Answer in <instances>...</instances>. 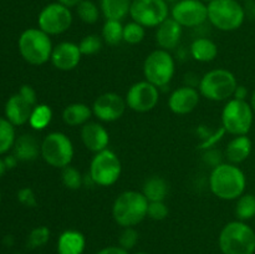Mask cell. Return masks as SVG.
I'll return each instance as SVG.
<instances>
[{
    "label": "cell",
    "mask_w": 255,
    "mask_h": 254,
    "mask_svg": "<svg viewBox=\"0 0 255 254\" xmlns=\"http://www.w3.org/2000/svg\"><path fill=\"white\" fill-rule=\"evenodd\" d=\"M143 74L146 81L156 87H164L174 76V60L167 50L152 51L143 62Z\"/></svg>",
    "instance_id": "obj_10"
},
{
    "label": "cell",
    "mask_w": 255,
    "mask_h": 254,
    "mask_svg": "<svg viewBox=\"0 0 255 254\" xmlns=\"http://www.w3.org/2000/svg\"><path fill=\"white\" fill-rule=\"evenodd\" d=\"M61 179L64 186L66 188L72 189V191L81 188L82 184H84V177H82L81 172L77 168H75L74 166H71V164L62 168Z\"/></svg>",
    "instance_id": "obj_33"
},
{
    "label": "cell",
    "mask_w": 255,
    "mask_h": 254,
    "mask_svg": "<svg viewBox=\"0 0 255 254\" xmlns=\"http://www.w3.org/2000/svg\"><path fill=\"white\" fill-rule=\"evenodd\" d=\"M0 199H1V194H0Z\"/></svg>",
    "instance_id": "obj_52"
},
{
    "label": "cell",
    "mask_w": 255,
    "mask_h": 254,
    "mask_svg": "<svg viewBox=\"0 0 255 254\" xmlns=\"http://www.w3.org/2000/svg\"><path fill=\"white\" fill-rule=\"evenodd\" d=\"M148 203L142 192H124L117 197L112 206L115 222L124 228L137 226L147 217Z\"/></svg>",
    "instance_id": "obj_2"
},
{
    "label": "cell",
    "mask_w": 255,
    "mask_h": 254,
    "mask_svg": "<svg viewBox=\"0 0 255 254\" xmlns=\"http://www.w3.org/2000/svg\"><path fill=\"white\" fill-rule=\"evenodd\" d=\"M34 107V105L30 104L17 92L16 95H12L5 105L6 120L14 126H21L30 120Z\"/></svg>",
    "instance_id": "obj_19"
},
{
    "label": "cell",
    "mask_w": 255,
    "mask_h": 254,
    "mask_svg": "<svg viewBox=\"0 0 255 254\" xmlns=\"http://www.w3.org/2000/svg\"><path fill=\"white\" fill-rule=\"evenodd\" d=\"M222 125L226 132L234 136L247 134L253 125V109L247 101L231 100L222 111Z\"/></svg>",
    "instance_id": "obj_8"
},
{
    "label": "cell",
    "mask_w": 255,
    "mask_h": 254,
    "mask_svg": "<svg viewBox=\"0 0 255 254\" xmlns=\"http://www.w3.org/2000/svg\"><path fill=\"white\" fill-rule=\"evenodd\" d=\"M17 161H19V159H17L15 156H7L6 158L4 159L6 168H14V167L16 166Z\"/></svg>",
    "instance_id": "obj_45"
},
{
    "label": "cell",
    "mask_w": 255,
    "mask_h": 254,
    "mask_svg": "<svg viewBox=\"0 0 255 254\" xmlns=\"http://www.w3.org/2000/svg\"><path fill=\"white\" fill-rule=\"evenodd\" d=\"M81 1L82 0H57V2H60V4L65 5V6H67V7L77 6V5H79Z\"/></svg>",
    "instance_id": "obj_46"
},
{
    "label": "cell",
    "mask_w": 255,
    "mask_h": 254,
    "mask_svg": "<svg viewBox=\"0 0 255 254\" xmlns=\"http://www.w3.org/2000/svg\"><path fill=\"white\" fill-rule=\"evenodd\" d=\"M15 143L14 125L0 117V154L9 151Z\"/></svg>",
    "instance_id": "obj_31"
},
{
    "label": "cell",
    "mask_w": 255,
    "mask_h": 254,
    "mask_svg": "<svg viewBox=\"0 0 255 254\" xmlns=\"http://www.w3.org/2000/svg\"><path fill=\"white\" fill-rule=\"evenodd\" d=\"M19 94L21 95L24 99H26L30 104L34 105V106H36L37 105L36 104V92H35V90L32 89L30 85H24V86L20 87Z\"/></svg>",
    "instance_id": "obj_41"
},
{
    "label": "cell",
    "mask_w": 255,
    "mask_h": 254,
    "mask_svg": "<svg viewBox=\"0 0 255 254\" xmlns=\"http://www.w3.org/2000/svg\"><path fill=\"white\" fill-rule=\"evenodd\" d=\"M37 24L39 29L46 32L47 35H60L67 31L72 24V14L70 7L60 2H51L46 5L40 11Z\"/></svg>",
    "instance_id": "obj_12"
},
{
    "label": "cell",
    "mask_w": 255,
    "mask_h": 254,
    "mask_svg": "<svg viewBox=\"0 0 255 254\" xmlns=\"http://www.w3.org/2000/svg\"><path fill=\"white\" fill-rule=\"evenodd\" d=\"M164 1L166 2H177V1H179V0H164Z\"/></svg>",
    "instance_id": "obj_49"
},
{
    "label": "cell",
    "mask_w": 255,
    "mask_h": 254,
    "mask_svg": "<svg viewBox=\"0 0 255 254\" xmlns=\"http://www.w3.org/2000/svg\"><path fill=\"white\" fill-rule=\"evenodd\" d=\"M136 254H147V253H136Z\"/></svg>",
    "instance_id": "obj_51"
},
{
    "label": "cell",
    "mask_w": 255,
    "mask_h": 254,
    "mask_svg": "<svg viewBox=\"0 0 255 254\" xmlns=\"http://www.w3.org/2000/svg\"><path fill=\"white\" fill-rule=\"evenodd\" d=\"M102 41H104V40H102V37H100L99 35H87V36H85L84 39L80 41V51H81L82 55H86V56L97 54V52L102 49Z\"/></svg>",
    "instance_id": "obj_35"
},
{
    "label": "cell",
    "mask_w": 255,
    "mask_h": 254,
    "mask_svg": "<svg viewBox=\"0 0 255 254\" xmlns=\"http://www.w3.org/2000/svg\"><path fill=\"white\" fill-rule=\"evenodd\" d=\"M41 153V144L32 134H21L14 143V156L19 161H34Z\"/></svg>",
    "instance_id": "obj_22"
},
{
    "label": "cell",
    "mask_w": 255,
    "mask_h": 254,
    "mask_svg": "<svg viewBox=\"0 0 255 254\" xmlns=\"http://www.w3.org/2000/svg\"><path fill=\"white\" fill-rule=\"evenodd\" d=\"M244 12H246V16H248L249 19H255V1L247 0L246 5H244Z\"/></svg>",
    "instance_id": "obj_44"
},
{
    "label": "cell",
    "mask_w": 255,
    "mask_h": 254,
    "mask_svg": "<svg viewBox=\"0 0 255 254\" xmlns=\"http://www.w3.org/2000/svg\"><path fill=\"white\" fill-rule=\"evenodd\" d=\"M202 1H208V2H211V1H213V0H202Z\"/></svg>",
    "instance_id": "obj_50"
},
{
    "label": "cell",
    "mask_w": 255,
    "mask_h": 254,
    "mask_svg": "<svg viewBox=\"0 0 255 254\" xmlns=\"http://www.w3.org/2000/svg\"><path fill=\"white\" fill-rule=\"evenodd\" d=\"M247 186L246 174L233 163H222L214 167L209 177L212 193L224 201L238 199Z\"/></svg>",
    "instance_id": "obj_1"
},
{
    "label": "cell",
    "mask_w": 255,
    "mask_h": 254,
    "mask_svg": "<svg viewBox=\"0 0 255 254\" xmlns=\"http://www.w3.org/2000/svg\"><path fill=\"white\" fill-rule=\"evenodd\" d=\"M247 96H248V90H247V87L243 86V85H238L236 89V91H234V95H233L234 99L246 101Z\"/></svg>",
    "instance_id": "obj_43"
},
{
    "label": "cell",
    "mask_w": 255,
    "mask_h": 254,
    "mask_svg": "<svg viewBox=\"0 0 255 254\" xmlns=\"http://www.w3.org/2000/svg\"><path fill=\"white\" fill-rule=\"evenodd\" d=\"M49 238L50 231L47 227H36L30 232L29 237H27V246L30 248H40L49 242Z\"/></svg>",
    "instance_id": "obj_36"
},
{
    "label": "cell",
    "mask_w": 255,
    "mask_h": 254,
    "mask_svg": "<svg viewBox=\"0 0 255 254\" xmlns=\"http://www.w3.org/2000/svg\"><path fill=\"white\" fill-rule=\"evenodd\" d=\"M126 107L127 104L124 97L115 92H106L95 100L92 105V114L100 121L114 122L121 119Z\"/></svg>",
    "instance_id": "obj_15"
},
{
    "label": "cell",
    "mask_w": 255,
    "mask_h": 254,
    "mask_svg": "<svg viewBox=\"0 0 255 254\" xmlns=\"http://www.w3.org/2000/svg\"><path fill=\"white\" fill-rule=\"evenodd\" d=\"M142 193L148 202L164 201L168 193V184L162 177H151L144 182Z\"/></svg>",
    "instance_id": "obj_27"
},
{
    "label": "cell",
    "mask_w": 255,
    "mask_h": 254,
    "mask_svg": "<svg viewBox=\"0 0 255 254\" xmlns=\"http://www.w3.org/2000/svg\"><path fill=\"white\" fill-rule=\"evenodd\" d=\"M5 171H6V166H5V162H4V159L0 158V177H1L2 174L5 173Z\"/></svg>",
    "instance_id": "obj_47"
},
{
    "label": "cell",
    "mask_w": 255,
    "mask_h": 254,
    "mask_svg": "<svg viewBox=\"0 0 255 254\" xmlns=\"http://www.w3.org/2000/svg\"><path fill=\"white\" fill-rule=\"evenodd\" d=\"M52 119V111L50 106L41 104L34 107L30 116L29 124L34 129H44L50 125Z\"/></svg>",
    "instance_id": "obj_29"
},
{
    "label": "cell",
    "mask_w": 255,
    "mask_h": 254,
    "mask_svg": "<svg viewBox=\"0 0 255 254\" xmlns=\"http://www.w3.org/2000/svg\"><path fill=\"white\" fill-rule=\"evenodd\" d=\"M81 141L91 152H101L107 148L110 136L107 129L97 122H87L81 128Z\"/></svg>",
    "instance_id": "obj_18"
},
{
    "label": "cell",
    "mask_w": 255,
    "mask_h": 254,
    "mask_svg": "<svg viewBox=\"0 0 255 254\" xmlns=\"http://www.w3.org/2000/svg\"><path fill=\"white\" fill-rule=\"evenodd\" d=\"M119 242L121 248L129 251V249L133 248L137 244V242H138V233H137V231L133 227H127V228H124V231L120 234Z\"/></svg>",
    "instance_id": "obj_37"
},
{
    "label": "cell",
    "mask_w": 255,
    "mask_h": 254,
    "mask_svg": "<svg viewBox=\"0 0 255 254\" xmlns=\"http://www.w3.org/2000/svg\"><path fill=\"white\" fill-rule=\"evenodd\" d=\"M76 11L81 21L86 24H95L100 17V10L91 0H82L76 6Z\"/></svg>",
    "instance_id": "obj_32"
},
{
    "label": "cell",
    "mask_w": 255,
    "mask_h": 254,
    "mask_svg": "<svg viewBox=\"0 0 255 254\" xmlns=\"http://www.w3.org/2000/svg\"><path fill=\"white\" fill-rule=\"evenodd\" d=\"M236 214L242 222L248 221L255 217V196L254 194H242L236 206Z\"/></svg>",
    "instance_id": "obj_30"
},
{
    "label": "cell",
    "mask_w": 255,
    "mask_h": 254,
    "mask_svg": "<svg viewBox=\"0 0 255 254\" xmlns=\"http://www.w3.org/2000/svg\"><path fill=\"white\" fill-rule=\"evenodd\" d=\"M158 87L148 81H139L132 85L126 95L127 107L136 112H148L158 104Z\"/></svg>",
    "instance_id": "obj_14"
},
{
    "label": "cell",
    "mask_w": 255,
    "mask_h": 254,
    "mask_svg": "<svg viewBox=\"0 0 255 254\" xmlns=\"http://www.w3.org/2000/svg\"><path fill=\"white\" fill-rule=\"evenodd\" d=\"M172 19L182 27H197L208 20V6L202 0H179L172 7Z\"/></svg>",
    "instance_id": "obj_13"
},
{
    "label": "cell",
    "mask_w": 255,
    "mask_h": 254,
    "mask_svg": "<svg viewBox=\"0 0 255 254\" xmlns=\"http://www.w3.org/2000/svg\"><path fill=\"white\" fill-rule=\"evenodd\" d=\"M252 152V141L247 134L236 136L226 148V157L231 163H242L249 157Z\"/></svg>",
    "instance_id": "obj_23"
},
{
    "label": "cell",
    "mask_w": 255,
    "mask_h": 254,
    "mask_svg": "<svg viewBox=\"0 0 255 254\" xmlns=\"http://www.w3.org/2000/svg\"><path fill=\"white\" fill-rule=\"evenodd\" d=\"M132 0H101V11L106 20H119L129 14Z\"/></svg>",
    "instance_id": "obj_26"
},
{
    "label": "cell",
    "mask_w": 255,
    "mask_h": 254,
    "mask_svg": "<svg viewBox=\"0 0 255 254\" xmlns=\"http://www.w3.org/2000/svg\"><path fill=\"white\" fill-rule=\"evenodd\" d=\"M207 6L209 22L222 31L239 29L246 19L244 7L237 0H213Z\"/></svg>",
    "instance_id": "obj_6"
},
{
    "label": "cell",
    "mask_w": 255,
    "mask_h": 254,
    "mask_svg": "<svg viewBox=\"0 0 255 254\" xmlns=\"http://www.w3.org/2000/svg\"><path fill=\"white\" fill-rule=\"evenodd\" d=\"M92 115V110L87 105L81 104V102H75L70 104L69 106L65 107L62 111V120L67 126H80L87 124Z\"/></svg>",
    "instance_id": "obj_24"
},
{
    "label": "cell",
    "mask_w": 255,
    "mask_h": 254,
    "mask_svg": "<svg viewBox=\"0 0 255 254\" xmlns=\"http://www.w3.org/2000/svg\"><path fill=\"white\" fill-rule=\"evenodd\" d=\"M147 216L153 221H163L168 216V207L164 203V201L149 202Z\"/></svg>",
    "instance_id": "obj_38"
},
{
    "label": "cell",
    "mask_w": 255,
    "mask_h": 254,
    "mask_svg": "<svg viewBox=\"0 0 255 254\" xmlns=\"http://www.w3.org/2000/svg\"><path fill=\"white\" fill-rule=\"evenodd\" d=\"M81 51L79 45L70 41H64L54 47L51 54V62L57 70L71 71L81 61Z\"/></svg>",
    "instance_id": "obj_16"
},
{
    "label": "cell",
    "mask_w": 255,
    "mask_h": 254,
    "mask_svg": "<svg viewBox=\"0 0 255 254\" xmlns=\"http://www.w3.org/2000/svg\"><path fill=\"white\" fill-rule=\"evenodd\" d=\"M199 104V92L194 87L182 86L174 90L168 99V107L173 114H191Z\"/></svg>",
    "instance_id": "obj_17"
},
{
    "label": "cell",
    "mask_w": 255,
    "mask_h": 254,
    "mask_svg": "<svg viewBox=\"0 0 255 254\" xmlns=\"http://www.w3.org/2000/svg\"><path fill=\"white\" fill-rule=\"evenodd\" d=\"M102 40L107 45H119L124 41V25L119 20H106L102 26Z\"/></svg>",
    "instance_id": "obj_28"
},
{
    "label": "cell",
    "mask_w": 255,
    "mask_h": 254,
    "mask_svg": "<svg viewBox=\"0 0 255 254\" xmlns=\"http://www.w3.org/2000/svg\"><path fill=\"white\" fill-rule=\"evenodd\" d=\"M203 161L204 163L214 168L223 163V153L218 149H207L203 154Z\"/></svg>",
    "instance_id": "obj_39"
},
{
    "label": "cell",
    "mask_w": 255,
    "mask_h": 254,
    "mask_svg": "<svg viewBox=\"0 0 255 254\" xmlns=\"http://www.w3.org/2000/svg\"><path fill=\"white\" fill-rule=\"evenodd\" d=\"M219 248L223 254H253L255 233L242 221L231 222L219 234Z\"/></svg>",
    "instance_id": "obj_3"
},
{
    "label": "cell",
    "mask_w": 255,
    "mask_h": 254,
    "mask_svg": "<svg viewBox=\"0 0 255 254\" xmlns=\"http://www.w3.org/2000/svg\"><path fill=\"white\" fill-rule=\"evenodd\" d=\"M52 42L50 35L40 29H27L20 35L19 51L31 65H42L51 60Z\"/></svg>",
    "instance_id": "obj_4"
},
{
    "label": "cell",
    "mask_w": 255,
    "mask_h": 254,
    "mask_svg": "<svg viewBox=\"0 0 255 254\" xmlns=\"http://www.w3.org/2000/svg\"><path fill=\"white\" fill-rule=\"evenodd\" d=\"M17 199H19L20 203L26 207H35L37 203L34 191L31 188H29V187L20 189L17 192Z\"/></svg>",
    "instance_id": "obj_40"
},
{
    "label": "cell",
    "mask_w": 255,
    "mask_h": 254,
    "mask_svg": "<svg viewBox=\"0 0 255 254\" xmlns=\"http://www.w3.org/2000/svg\"><path fill=\"white\" fill-rule=\"evenodd\" d=\"M181 37L182 26L172 17H168L157 26L156 41L161 49L167 51L176 49L181 41Z\"/></svg>",
    "instance_id": "obj_20"
},
{
    "label": "cell",
    "mask_w": 255,
    "mask_h": 254,
    "mask_svg": "<svg viewBox=\"0 0 255 254\" xmlns=\"http://www.w3.org/2000/svg\"><path fill=\"white\" fill-rule=\"evenodd\" d=\"M86 246L85 236L79 231H65L60 234L57 241L59 254H82Z\"/></svg>",
    "instance_id": "obj_21"
},
{
    "label": "cell",
    "mask_w": 255,
    "mask_h": 254,
    "mask_svg": "<svg viewBox=\"0 0 255 254\" xmlns=\"http://www.w3.org/2000/svg\"><path fill=\"white\" fill-rule=\"evenodd\" d=\"M144 35H146L144 27L138 22L131 21L124 26V41H126L127 44H139L144 39Z\"/></svg>",
    "instance_id": "obj_34"
},
{
    "label": "cell",
    "mask_w": 255,
    "mask_h": 254,
    "mask_svg": "<svg viewBox=\"0 0 255 254\" xmlns=\"http://www.w3.org/2000/svg\"><path fill=\"white\" fill-rule=\"evenodd\" d=\"M251 106H252V109H253V111L255 112V90H254L253 95H252V100H251Z\"/></svg>",
    "instance_id": "obj_48"
},
{
    "label": "cell",
    "mask_w": 255,
    "mask_h": 254,
    "mask_svg": "<svg viewBox=\"0 0 255 254\" xmlns=\"http://www.w3.org/2000/svg\"><path fill=\"white\" fill-rule=\"evenodd\" d=\"M122 172V164L117 154L111 149L97 152L90 164V177L95 184L110 187L119 181Z\"/></svg>",
    "instance_id": "obj_9"
},
{
    "label": "cell",
    "mask_w": 255,
    "mask_h": 254,
    "mask_svg": "<svg viewBox=\"0 0 255 254\" xmlns=\"http://www.w3.org/2000/svg\"><path fill=\"white\" fill-rule=\"evenodd\" d=\"M40 154L47 164L62 169L70 166L74 158V146L65 133L51 132L42 141Z\"/></svg>",
    "instance_id": "obj_7"
},
{
    "label": "cell",
    "mask_w": 255,
    "mask_h": 254,
    "mask_svg": "<svg viewBox=\"0 0 255 254\" xmlns=\"http://www.w3.org/2000/svg\"><path fill=\"white\" fill-rule=\"evenodd\" d=\"M129 16L143 27H156L168 19V5L164 0H133Z\"/></svg>",
    "instance_id": "obj_11"
},
{
    "label": "cell",
    "mask_w": 255,
    "mask_h": 254,
    "mask_svg": "<svg viewBox=\"0 0 255 254\" xmlns=\"http://www.w3.org/2000/svg\"><path fill=\"white\" fill-rule=\"evenodd\" d=\"M191 55L199 62L213 61L218 55V46L216 42L207 37H198L191 45Z\"/></svg>",
    "instance_id": "obj_25"
},
{
    "label": "cell",
    "mask_w": 255,
    "mask_h": 254,
    "mask_svg": "<svg viewBox=\"0 0 255 254\" xmlns=\"http://www.w3.org/2000/svg\"><path fill=\"white\" fill-rule=\"evenodd\" d=\"M96 254H128V251L121 248V247H106L97 252Z\"/></svg>",
    "instance_id": "obj_42"
},
{
    "label": "cell",
    "mask_w": 255,
    "mask_h": 254,
    "mask_svg": "<svg viewBox=\"0 0 255 254\" xmlns=\"http://www.w3.org/2000/svg\"><path fill=\"white\" fill-rule=\"evenodd\" d=\"M237 79L233 72L226 69H216L207 72L199 81V94L211 101H224L234 95Z\"/></svg>",
    "instance_id": "obj_5"
}]
</instances>
